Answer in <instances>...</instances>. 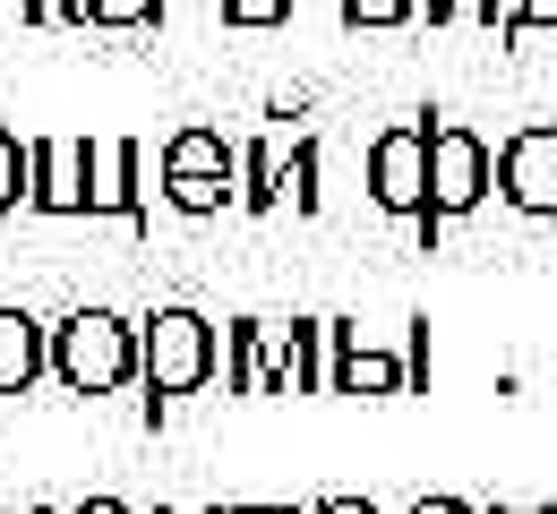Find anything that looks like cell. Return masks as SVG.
I'll return each instance as SVG.
<instances>
[{"label": "cell", "mask_w": 557, "mask_h": 514, "mask_svg": "<svg viewBox=\"0 0 557 514\" xmlns=\"http://www.w3.org/2000/svg\"><path fill=\"white\" fill-rule=\"evenodd\" d=\"M223 377V335L198 309H154L138 317V386H146V421H163L172 403L207 394Z\"/></svg>", "instance_id": "6da1fadb"}, {"label": "cell", "mask_w": 557, "mask_h": 514, "mask_svg": "<svg viewBox=\"0 0 557 514\" xmlns=\"http://www.w3.org/2000/svg\"><path fill=\"white\" fill-rule=\"evenodd\" d=\"M52 377L61 394H121L138 386V317H112V309H77L52 326Z\"/></svg>", "instance_id": "7a4b0ae2"}, {"label": "cell", "mask_w": 557, "mask_h": 514, "mask_svg": "<svg viewBox=\"0 0 557 514\" xmlns=\"http://www.w3.org/2000/svg\"><path fill=\"white\" fill-rule=\"evenodd\" d=\"M488 180H497V154L481 147V129H463V121H437L429 129V215H472L488 198Z\"/></svg>", "instance_id": "3957f363"}, {"label": "cell", "mask_w": 557, "mask_h": 514, "mask_svg": "<svg viewBox=\"0 0 557 514\" xmlns=\"http://www.w3.org/2000/svg\"><path fill=\"white\" fill-rule=\"evenodd\" d=\"M369 198L386 206V215H429V129L404 121V129H386L377 147H369Z\"/></svg>", "instance_id": "277c9868"}, {"label": "cell", "mask_w": 557, "mask_h": 514, "mask_svg": "<svg viewBox=\"0 0 557 514\" xmlns=\"http://www.w3.org/2000/svg\"><path fill=\"white\" fill-rule=\"evenodd\" d=\"M86 215H112V223L146 215V147L138 138H86Z\"/></svg>", "instance_id": "5b68a950"}, {"label": "cell", "mask_w": 557, "mask_h": 514, "mask_svg": "<svg viewBox=\"0 0 557 514\" xmlns=\"http://www.w3.org/2000/svg\"><path fill=\"white\" fill-rule=\"evenodd\" d=\"M497 189L523 215H557V129H515L497 147Z\"/></svg>", "instance_id": "8992f818"}, {"label": "cell", "mask_w": 557, "mask_h": 514, "mask_svg": "<svg viewBox=\"0 0 557 514\" xmlns=\"http://www.w3.org/2000/svg\"><path fill=\"white\" fill-rule=\"evenodd\" d=\"M35 377H52V326L35 309H9L0 300V403L26 394Z\"/></svg>", "instance_id": "52a82bcc"}, {"label": "cell", "mask_w": 557, "mask_h": 514, "mask_svg": "<svg viewBox=\"0 0 557 514\" xmlns=\"http://www.w3.org/2000/svg\"><path fill=\"white\" fill-rule=\"evenodd\" d=\"M35 215H86V138H35Z\"/></svg>", "instance_id": "ba28073f"}, {"label": "cell", "mask_w": 557, "mask_h": 514, "mask_svg": "<svg viewBox=\"0 0 557 514\" xmlns=\"http://www.w3.org/2000/svg\"><path fill=\"white\" fill-rule=\"evenodd\" d=\"M275 335V394H326V317H292Z\"/></svg>", "instance_id": "9c48e42d"}, {"label": "cell", "mask_w": 557, "mask_h": 514, "mask_svg": "<svg viewBox=\"0 0 557 514\" xmlns=\"http://www.w3.org/2000/svg\"><path fill=\"white\" fill-rule=\"evenodd\" d=\"M223 386L232 394H275V335L258 317H232L223 326Z\"/></svg>", "instance_id": "30bf717a"}, {"label": "cell", "mask_w": 557, "mask_h": 514, "mask_svg": "<svg viewBox=\"0 0 557 514\" xmlns=\"http://www.w3.org/2000/svg\"><path fill=\"white\" fill-rule=\"evenodd\" d=\"M154 172H198V180H240V147H223L214 129H181V138H163Z\"/></svg>", "instance_id": "8fae6325"}, {"label": "cell", "mask_w": 557, "mask_h": 514, "mask_svg": "<svg viewBox=\"0 0 557 514\" xmlns=\"http://www.w3.org/2000/svg\"><path fill=\"white\" fill-rule=\"evenodd\" d=\"M163 206H172V215H223V206H240V180H198V172H163Z\"/></svg>", "instance_id": "7c38bea8"}, {"label": "cell", "mask_w": 557, "mask_h": 514, "mask_svg": "<svg viewBox=\"0 0 557 514\" xmlns=\"http://www.w3.org/2000/svg\"><path fill=\"white\" fill-rule=\"evenodd\" d=\"M275 172H283L275 147H240V215H275V206H283Z\"/></svg>", "instance_id": "4fadbf2b"}, {"label": "cell", "mask_w": 557, "mask_h": 514, "mask_svg": "<svg viewBox=\"0 0 557 514\" xmlns=\"http://www.w3.org/2000/svg\"><path fill=\"white\" fill-rule=\"evenodd\" d=\"M275 189H283V206H292V215H318V138H292Z\"/></svg>", "instance_id": "5bb4252c"}, {"label": "cell", "mask_w": 557, "mask_h": 514, "mask_svg": "<svg viewBox=\"0 0 557 514\" xmlns=\"http://www.w3.org/2000/svg\"><path fill=\"white\" fill-rule=\"evenodd\" d=\"M26 198H35V147L0 129V215H9V206H26Z\"/></svg>", "instance_id": "9a60e30c"}, {"label": "cell", "mask_w": 557, "mask_h": 514, "mask_svg": "<svg viewBox=\"0 0 557 514\" xmlns=\"http://www.w3.org/2000/svg\"><path fill=\"white\" fill-rule=\"evenodd\" d=\"M154 17H163V0H86V26H103V35H129Z\"/></svg>", "instance_id": "2e32d148"}, {"label": "cell", "mask_w": 557, "mask_h": 514, "mask_svg": "<svg viewBox=\"0 0 557 514\" xmlns=\"http://www.w3.org/2000/svg\"><path fill=\"white\" fill-rule=\"evenodd\" d=\"M283 17H292V0H223V26H232V35H267Z\"/></svg>", "instance_id": "e0dca14e"}, {"label": "cell", "mask_w": 557, "mask_h": 514, "mask_svg": "<svg viewBox=\"0 0 557 514\" xmlns=\"http://www.w3.org/2000/svg\"><path fill=\"white\" fill-rule=\"evenodd\" d=\"M420 17V0H344V26H369V35H377V26H412Z\"/></svg>", "instance_id": "ac0fdd59"}, {"label": "cell", "mask_w": 557, "mask_h": 514, "mask_svg": "<svg viewBox=\"0 0 557 514\" xmlns=\"http://www.w3.org/2000/svg\"><path fill=\"white\" fill-rule=\"evenodd\" d=\"M0 26H61V0H0Z\"/></svg>", "instance_id": "d6986e66"}, {"label": "cell", "mask_w": 557, "mask_h": 514, "mask_svg": "<svg viewBox=\"0 0 557 514\" xmlns=\"http://www.w3.org/2000/svg\"><path fill=\"white\" fill-rule=\"evenodd\" d=\"M472 17H488V26H515V17H523V0H472Z\"/></svg>", "instance_id": "ffe728a7"}, {"label": "cell", "mask_w": 557, "mask_h": 514, "mask_svg": "<svg viewBox=\"0 0 557 514\" xmlns=\"http://www.w3.org/2000/svg\"><path fill=\"white\" fill-rule=\"evenodd\" d=\"M523 26H557V0H523V17H515L506 35H523Z\"/></svg>", "instance_id": "44dd1931"}, {"label": "cell", "mask_w": 557, "mask_h": 514, "mask_svg": "<svg viewBox=\"0 0 557 514\" xmlns=\"http://www.w3.org/2000/svg\"><path fill=\"white\" fill-rule=\"evenodd\" d=\"M420 9H429V26H455V17L472 9V0H420Z\"/></svg>", "instance_id": "7402d4cb"}, {"label": "cell", "mask_w": 557, "mask_h": 514, "mask_svg": "<svg viewBox=\"0 0 557 514\" xmlns=\"http://www.w3.org/2000/svg\"><path fill=\"white\" fill-rule=\"evenodd\" d=\"M412 514H472V506H463V498H420Z\"/></svg>", "instance_id": "603a6c76"}, {"label": "cell", "mask_w": 557, "mask_h": 514, "mask_svg": "<svg viewBox=\"0 0 557 514\" xmlns=\"http://www.w3.org/2000/svg\"><path fill=\"white\" fill-rule=\"evenodd\" d=\"M70 514H138V506H121V498H86V506H70Z\"/></svg>", "instance_id": "cb8c5ba5"}, {"label": "cell", "mask_w": 557, "mask_h": 514, "mask_svg": "<svg viewBox=\"0 0 557 514\" xmlns=\"http://www.w3.org/2000/svg\"><path fill=\"white\" fill-rule=\"evenodd\" d=\"M318 514H377V506H369V498H326Z\"/></svg>", "instance_id": "d4e9b609"}, {"label": "cell", "mask_w": 557, "mask_h": 514, "mask_svg": "<svg viewBox=\"0 0 557 514\" xmlns=\"http://www.w3.org/2000/svg\"><path fill=\"white\" fill-rule=\"evenodd\" d=\"M61 26H86V0H61Z\"/></svg>", "instance_id": "484cf974"}, {"label": "cell", "mask_w": 557, "mask_h": 514, "mask_svg": "<svg viewBox=\"0 0 557 514\" xmlns=\"http://www.w3.org/2000/svg\"><path fill=\"white\" fill-rule=\"evenodd\" d=\"M214 514H267V506H214Z\"/></svg>", "instance_id": "4316f807"}, {"label": "cell", "mask_w": 557, "mask_h": 514, "mask_svg": "<svg viewBox=\"0 0 557 514\" xmlns=\"http://www.w3.org/2000/svg\"><path fill=\"white\" fill-rule=\"evenodd\" d=\"M0 514H52V506H0Z\"/></svg>", "instance_id": "83f0119b"}, {"label": "cell", "mask_w": 557, "mask_h": 514, "mask_svg": "<svg viewBox=\"0 0 557 514\" xmlns=\"http://www.w3.org/2000/svg\"><path fill=\"white\" fill-rule=\"evenodd\" d=\"M267 514H318V506H267Z\"/></svg>", "instance_id": "f1b7e54d"}, {"label": "cell", "mask_w": 557, "mask_h": 514, "mask_svg": "<svg viewBox=\"0 0 557 514\" xmlns=\"http://www.w3.org/2000/svg\"><path fill=\"white\" fill-rule=\"evenodd\" d=\"M497 514H532V506H497Z\"/></svg>", "instance_id": "f546056e"}]
</instances>
